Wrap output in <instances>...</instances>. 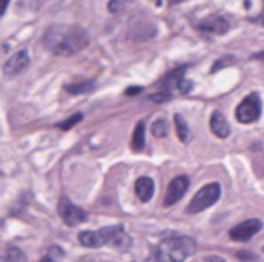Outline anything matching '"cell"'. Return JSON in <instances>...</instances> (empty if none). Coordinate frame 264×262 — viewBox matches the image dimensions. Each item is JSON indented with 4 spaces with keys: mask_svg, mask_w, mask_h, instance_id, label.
Listing matches in <instances>:
<instances>
[{
    "mask_svg": "<svg viewBox=\"0 0 264 262\" xmlns=\"http://www.w3.org/2000/svg\"><path fill=\"white\" fill-rule=\"evenodd\" d=\"M65 90L70 94H85L94 90V84L93 82H82V84H73V85H67Z\"/></svg>",
    "mask_w": 264,
    "mask_h": 262,
    "instance_id": "cell-17",
    "label": "cell"
},
{
    "mask_svg": "<svg viewBox=\"0 0 264 262\" xmlns=\"http://www.w3.org/2000/svg\"><path fill=\"white\" fill-rule=\"evenodd\" d=\"M261 229H262V222L259 219H247L235 226L234 229H230L229 236L235 242H246L252 239Z\"/></svg>",
    "mask_w": 264,
    "mask_h": 262,
    "instance_id": "cell-7",
    "label": "cell"
},
{
    "mask_svg": "<svg viewBox=\"0 0 264 262\" xmlns=\"http://www.w3.org/2000/svg\"><path fill=\"white\" fill-rule=\"evenodd\" d=\"M142 91V87H130L125 90V94L127 96H135V94H139Z\"/></svg>",
    "mask_w": 264,
    "mask_h": 262,
    "instance_id": "cell-25",
    "label": "cell"
},
{
    "mask_svg": "<svg viewBox=\"0 0 264 262\" xmlns=\"http://www.w3.org/2000/svg\"><path fill=\"white\" fill-rule=\"evenodd\" d=\"M187 66H179L176 69H173L172 72H169L167 76L164 78V81L161 82V91L172 94L173 88H178L179 82L184 79V72H185Z\"/></svg>",
    "mask_w": 264,
    "mask_h": 262,
    "instance_id": "cell-14",
    "label": "cell"
},
{
    "mask_svg": "<svg viewBox=\"0 0 264 262\" xmlns=\"http://www.w3.org/2000/svg\"><path fill=\"white\" fill-rule=\"evenodd\" d=\"M210 128H212V133L219 139H225L230 134L229 122H227V119H225V116L221 113V111H215V113L212 115Z\"/></svg>",
    "mask_w": 264,
    "mask_h": 262,
    "instance_id": "cell-13",
    "label": "cell"
},
{
    "mask_svg": "<svg viewBox=\"0 0 264 262\" xmlns=\"http://www.w3.org/2000/svg\"><path fill=\"white\" fill-rule=\"evenodd\" d=\"M178 88H179V91H181L182 94H188V93L192 91V88H193V84H192L190 81H187V79H182V81L179 82Z\"/></svg>",
    "mask_w": 264,
    "mask_h": 262,
    "instance_id": "cell-22",
    "label": "cell"
},
{
    "mask_svg": "<svg viewBox=\"0 0 264 262\" xmlns=\"http://www.w3.org/2000/svg\"><path fill=\"white\" fill-rule=\"evenodd\" d=\"M238 257H240V260H243V262H249V259H255V256H253L252 253H246V251H240V253H238Z\"/></svg>",
    "mask_w": 264,
    "mask_h": 262,
    "instance_id": "cell-24",
    "label": "cell"
},
{
    "mask_svg": "<svg viewBox=\"0 0 264 262\" xmlns=\"http://www.w3.org/2000/svg\"><path fill=\"white\" fill-rule=\"evenodd\" d=\"M170 97H172V94L161 91V93H156V94H152V96H150V100H153V102H167Z\"/></svg>",
    "mask_w": 264,
    "mask_h": 262,
    "instance_id": "cell-23",
    "label": "cell"
},
{
    "mask_svg": "<svg viewBox=\"0 0 264 262\" xmlns=\"http://www.w3.org/2000/svg\"><path fill=\"white\" fill-rule=\"evenodd\" d=\"M179 2H182V0H170V4H179Z\"/></svg>",
    "mask_w": 264,
    "mask_h": 262,
    "instance_id": "cell-29",
    "label": "cell"
},
{
    "mask_svg": "<svg viewBox=\"0 0 264 262\" xmlns=\"http://www.w3.org/2000/svg\"><path fill=\"white\" fill-rule=\"evenodd\" d=\"M198 28L201 31H206V32H213V34H225L229 31V22L225 20L224 17H209V19H204L203 22L198 23Z\"/></svg>",
    "mask_w": 264,
    "mask_h": 262,
    "instance_id": "cell-12",
    "label": "cell"
},
{
    "mask_svg": "<svg viewBox=\"0 0 264 262\" xmlns=\"http://www.w3.org/2000/svg\"><path fill=\"white\" fill-rule=\"evenodd\" d=\"M152 134L155 137H166L167 136V122L164 119H158L152 125Z\"/></svg>",
    "mask_w": 264,
    "mask_h": 262,
    "instance_id": "cell-20",
    "label": "cell"
},
{
    "mask_svg": "<svg viewBox=\"0 0 264 262\" xmlns=\"http://www.w3.org/2000/svg\"><path fill=\"white\" fill-rule=\"evenodd\" d=\"M128 34L135 41H148L156 34V26L150 19H136L131 22Z\"/></svg>",
    "mask_w": 264,
    "mask_h": 262,
    "instance_id": "cell-10",
    "label": "cell"
},
{
    "mask_svg": "<svg viewBox=\"0 0 264 262\" xmlns=\"http://www.w3.org/2000/svg\"><path fill=\"white\" fill-rule=\"evenodd\" d=\"M188 185H190V179L187 176H176L167 186L166 192V198H164V205L166 207H172L173 204L179 202L182 199V196L187 193Z\"/></svg>",
    "mask_w": 264,
    "mask_h": 262,
    "instance_id": "cell-8",
    "label": "cell"
},
{
    "mask_svg": "<svg viewBox=\"0 0 264 262\" xmlns=\"http://www.w3.org/2000/svg\"><path fill=\"white\" fill-rule=\"evenodd\" d=\"M42 42L48 51L56 56H73L90 44V34L78 25H51L45 29Z\"/></svg>",
    "mask_w": 264,
    "mask_h": 262,
    "instance_id": "cell-1",
    "label": "cell"
},
{
    "mask_svg": "<svg viewBox=\"0 0 264 262\" xmlns=\"http://www.w3.org/2000/svg\"><path fill=\"white\" fill-rule=\"evenodd\" d=\"M59 214L62 217V220L67 223L68 227H76L79 223L85 222L88 219L87 211H84L81 207L74 205L70 202L68 198H60L59 201Z\"/></svg>",
    "mask_w": 264,
    "mask_h": 262,
    "instance_id": "cell-6",
    "label": "cell"
},
{
    "mask_svg": "<svg viewBox=\"0 0 264 262\" xmlns=\"http://www.w3.org/2000/svg\"><path fill=\"white\" fill-rule=\"evenodd\" d=\"M206 262H225V260L219 256H210V257L206 259Z\"/></svg>",
    "mask_w": 264,
    "mask_h": 262,
    "instance_id": "cell-27",
    "label": "cell"
},
{
    "mask_svg": "<svg viewBox=\"0 0 264 262\" xmlns=\"http://www.w3.org/2000/svg\"><path fill=\"white\" fill-rule=\"evenodd\" d=\"M82 119H84V116H82L81 113H76V115L70 116V118H68L67 121L60 122V124H59V128H60V130H65V131H67V130H70V128H73L74 125H78V124H79V122H81Z\"/></svg>",
    "mask_w": 264,
    "mask_h": 262,
    "instance_id": "cell-21",
    "label": "cell"
},
{
    "mask_svg": "<svg viewBox=\"0 0 264 262\" xmlns=\"http://www.w3.org/2000/svg\"><path fill=\"white\" fill-rule=\"evenodd\" d=\"M79 242L88 248L111 245L118 250H128L131 245V239L125 233L122 226H111V227H104L101 230L82 232L79 233Z\"/></svg>",
    "mask_w": 264,
    "mask_h": 262,
    "instance_id": "cell-2",
    "label": "cell"
},
{
    "mask_svg": "<svg viewBox=\"0 0 264 262\" xmlns=\"http://www.w3.org/2000/svg\"><path fill=\"white\" fill-rule=\"evenodd\" d=\"M175 128H176V134H178L181 142L190 140V130H188V125H187L185 119L181 115L175 116Z\"/></svg>",
    "mask_w": 264,
    "mask_h": 262,
    "instance_id": "cell-15",
    "label": "cell"
},
{
    "mask_svg": "<svg viewBox=\"0 0 264 262\" xmlns=\"http://www.w3.org/2000/svg\"><path fill=\"white\" fill-rule=\"evenodd\" d=\"M252 59L264 62V51H259V53H255V54H252Z\"/></svg>",
    "mask_w": 264,
    "mask_h": 262,
    "instance_id": "cell-26",
    "label": "cell"
},
{
    "mask_svg": "<svg viewBox=\"0 0 264 262\" xmlns=\"http://www.w3.org/2000/svg\"><path fill=\"white\" fill-rule=\"evenodd\" d=\"M261 116V99L256 93L249 94L237 108V119L241 124H253Z\"/></svg>",
    "mask_w": 264,
    "mask_h": 262,
    "instance_id": "cell-5",
    "label": "cell"
},
{
    "mask_svg": "<svg viewBox=\"0 0 264 262\" xmlns=\"http://www.w3.org/2000/svg\"><path fill=\"white\" fill-rule=\"evenodd\" d=\"M135 192H136V196L141 202H148L150 199L153 198L155 195V182L152 177L148 176H142L136 180L135 183Z\"/></svg>",
    "mask_w": 264,
    "mask_h": 262,
    "instance_id": "cell-11",
    "label": "cell"
},
{
    "mask_svg": "<svg viewBox=\"0 0 264 262\" xmlns=\"http://www.w3.org/2000/svg\"><path fill=\"white\" fill-rule=\"evenodd\" d=\"M196 250V242L182 235L166 236L155 250L156 262H184Z\"/></svg>",
    "mask_w": 264,
    "mask_h": 262,
    "instance_id": "cell-3",
    "label": "cell"
},
{
    "mask_svg": "<svg viewBox=\"0 0 264 262\" xmlns=\"http://www.w3.org/2000/svg\"><path fill=\"white\" fill-rule=\"evenodd\" d=\"M219 196H221V185L218 182H212V183L204 185L203 189L193 196L190 204L187 205V213L196 214V213L207 210L209 207H212L218 202Z\"/></svg>",
    "mask_w": 264,
    "mask_h": 262,
    "instance_id": "cell-4",
    "label": "cell"
},
{
    "mask_svg": "<svg viewBox=\"0 0 264 262\" xmlns=\"http://www.w3.org/2000/svg\"><path fill=\"white\" fill-rule=\"evenodd\" d=\"M8 7H10V0H4V4H2V16H5Z\"/></svg>",
    "mask_w": 264,
    "mask_h": 262,
    "instance_id": "cell-28",
    "label": "cell"
},
{
    "mask_svg": "<svg viewBox=\"0 0 264 262\" xmlns=\"http://www.w3.org/2000/svg\"><path fill=\"white\" fill-rule=\"evenodd\" d=\"M5 259L8 262H25L26 260V256L25 253L17 248V247H10L7 251H5Z\"/></svg>",
    "mask_w": 264,
    "mask_h": 262,
    "instance_id": "cell-18",
    "label": "cell"
},
{
    "mask_svg": "<svg viewBox=\"0 0 264 262\" xmlns=\"http://www.w3.org/2000/svg\"><path fill=\"white\" fill-rule=\"evenodd\" d=\"M28 66H29V54L26 50H20L7 60L4 66V74L7 78H14L23 72Z\"/></svg>",
    "mask_w": 264,
    "mask_h": 262,
    "instance_id": "cell-9",
    "label": "cell"
},
{
    "mask_svg": "<svg viewBox=\"0 0 264 262\" xmlns=\"http://www.w3.org/2000/svg\"><path fill=\"white\" fill-rule=\"evenodd\" d=\"M235 62H237L235 56H222V57H219V59L213 63V66H212V72H218V71L222 69V68L232 66Z\"/></svg>",
    "mask_w": 264,
    "mask_h": 262,
    "instance_id": "cell-19",
    "label": "cell"
},
{
    "mask_svg": "<svg viewBox=\"0 0 264 262\" xmlns=\"http://www.w3.org/2000/svg\"><path fill=\"white\" fill-rule=\"evenodd\" d=\"M145 145V125L144 122H139L133 131V139H131V146L136 152H141Z\"/></svg>",
    "mask_w": 264,
    "mask_h": 262,
    "instance_id": "cell-16",
    "label": "cell"
}]
</instances>
